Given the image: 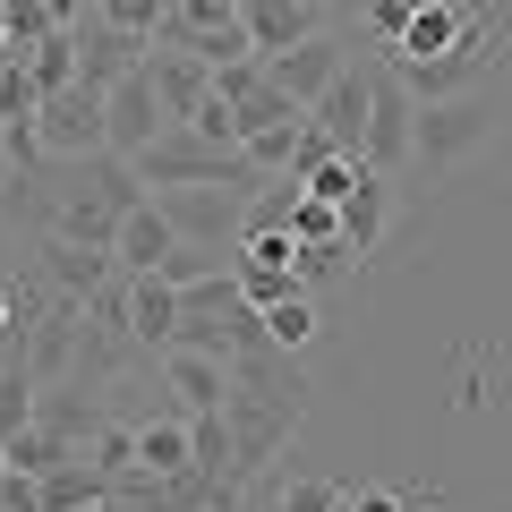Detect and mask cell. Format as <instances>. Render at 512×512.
I'll list each match as a JSON object with an SVG mask.
<instances>
[{"mask_svg": "<svg viewBox=\"0 0 512 512\" xmlns=\"http://www.w3.org/2000/svg\"><path fill=\"white\" fill-rule=\"evenodd\" d=\"M163 9H171V0H163Z\"/></svg>", "mask_w": 512, "mask_h": 512, "instance_id": "cell-35", "label": "cell"}, {"mask_svg": "<svg viewBox=\"0 0 512 512\" xmlns=\"http://www.w3.org/2000/svg\"><path fill=\"white\" fill-rule=\"evenodd\" d=\"M248 197L256 188H154L163 222L180 239H197V248H231V239L248 231Z\"/></svg>", "mask_w": 512, "mask_h": 512, "instance_id": "cell-6", "label": "cell"}, {"mask_svg": "<svg viewBox=\"0 0 512 512\" xmlns=\"http://www.w3.org/2000/svg\"><path fill=\"white\" fill-rule=\"evenodd\" d=\"M419 512H444V504H419Z\"/></svg>", "mask_w": 512, "mask_h": 512, "instance_id": "cell-34", "label": "cell"}, {"mask_svg": "<svg viewBox=\"0 0 512 512\" xmlns=\"http://www.w3.org/2000/svg\"><path fill=\"white\" fill-rule=\"evenodd\" d=\"M69 35H77V77H86V86H120V77L146 69V52H154L146 35H120V26H103L94 9L69 26Z\"/></svg>", "mask_w": 512, "mask_h": 512, "instance_id": "cell-10", "label": "cell"}, {"mask_svg": "<svg viewBox=\"0 0 512 512\" xmlns=\"http://www.w3.org/2000/svg\"><path fill=\"white\" fill-rule=\"evenodd\" d=\"M316 333H325V325H316V299H308V291H291V299H274V308H265V342L291 350V359L316 342Z\"/></svg>", "mask_w": 512, "mask_h": 512, "instance_id": "cell-22", "label": "cell"}, {"mask_svg": "<svg viewBox=\"0 0 512 512\" xmlns=\"http://www.w3.org/2000/svg\"><path fill=\"white\" fill-rule=\"evenodd\" d=\"M410 120H419V103H410V86L393 69H367V128H359V163L376 171V180H393V171H410Z\"/></svg>", "mask_w": 512, "mask_h": 512, "instance_id": "cell-5", "label": "cell"}, {"mask_svg": "<svg viewBox=\"0 0 512 512\" xmlns=\"http://www.w3.org/2000/svg\"><path fill=\"white\" fill-rule=\"evenodd\" d=\"M0 478H9V453H0Z\"/></svg>", "mask_w": 512, "mask_h": 512, "instance_id": "cell-33", "label": "cell"}, {"mask_svg": "<svg viewBox=\"0 0 512 512\" xmlns=\"http://www.w3.org/2000/svg\"><path fill=\"white\" fill-rule=\"evenodd\" d=\"M128 342L137 350H171V333H180V291H171L163 274H128Z\"/></svg>", "mask_w": 512, "mask_h": 512, "instance_id": "cell-17", "label": "cell"}, {"mask_svg": "<svg viewBox=\"0 0 512 512\" xmlns=\"http://www.w3.org/2000/svg\"><path fill=\"white\" fill-rule=\"evenodd\" d=\"M239 26H248V52L256 60H274V52H291V43L325 35V18L299 9V0H239Z\"/></svg>", "mask_w": 512, "mask_h": 512, "instance_id": "cell-15", "label": "cell"}, {"mask_svg": "<svg viewBox=\"0 0 512 512\" xmlns=\"http://www.w3.org/2000/svg\"><path fill=\"white\" fill-rule=\"evenodd\" d=\"M180 128H197L205 146H239V120H231V103H222V94H205V103H197V111H188V120H180Z\"/></svg>", "mask_w": 512, "mask_h": 512, "instance_id": "cell-26", "label": "cell"}, {"mask_svg": "<svg viewBox=\"0 0 512 512\" xmlns=\"http://www.w3.org/2000/svg\"><path fill=\"white\" fill-rule=\"evenodd\" d=\"M495 137H504V111L470 86V94H444V103H419V120H410V163L427 180H461L478 154H495Z\"/></svg>", "mask_w": 512, "mask_h": 512, "instance_id": "cell-2", "label": "cell"}, {"mask_svg": "<svg viewBox=\"0 0 512 512\" xmlns=\"http://www.w3.org/2000/svg\"><path fill=\"white\" fill-rule=\"evenodd\" d=\"M35 495H43V512H86V504L111 495V470H94L86 453H69V461H52V470L35 478Z\"/></svg>", "mask_w": 512, "mask_h": 512, "instance_id": "cell-18", "label": "cell"}, {"mask_svg": "<svg viewBox=\"0 0 512 512\" xmlns=\"http://www.w3.org/2000/svg\"><path fill=\"white\" fill-rule=\"evenodd\" d=\"M342 504H350V487H333V478H291L274 512H342Z\"/></svg>", "mask_w": 512, "mask_h": 512, "instance_id": "cell-25", "label": "cell"}, {"mask_svg": "<svg viewBox=\"0 0 512 512\" xmlns=\"http://www.w3.org/2000/svg\"><path fill=\"white\" fill-rule=\"evenodd\" d=\"M419 9H427V0H359V18H367V35H376V43H393Z\"/></svg>", "mask_w": 512, "mask_h": 512, "instance_id": "cell-27", "label": "cell"}, {"mask_svg": "<svg viewBox=\"0 0 512 512\" xmlns=\"http://www.w3.org/2000/svg\"><path fill=\"white\" fill-rule=\"evenodd\" d=\"M342 512H350V504H342Z\"/></svg>", "mask_w": 512, "mask_h": 512, "instance_id": "cell-36", "label": "cell"}, {"mask_svg": "<svg viewBox=\"0 0 512 512\" xmlns=\"http://www.w3.org/2000/svg\"><path fill=\"white\" fill-rule=\"evenodd\" d=\"M342 69H350V43L333 35V26H325V35H308V43H291V52H274V60H265V77H274V86L291 94L299 111H308V103H316V94H325V86H333Z\"/></svg>", "mask_w": 512, "mask_h": 512, "instance_id": "cell-9", "label": "cell"}, {"mask_svg": "<svg viewBox=\"0 0 512 512\" xmlns=\"http://www.w3.org/2000/svg\"><path fill=\"white\" fill-rule=\"evenodd\" d=\"M308 128L325 137L333 154H359V128H367V69H342L325 94L308 103Z\"/></svg>", "mask_w": 512, "mask_h": 512, "instance_id": "cell-14", "label": "cell"}, {"mask_svg": "<svg viewBox=\"0 0 512 512\" xmlns=\"http://www.w3.org/2000/svg\"><path fill=\"white\" fill-rule=\"evenodd\" d=\"M350 512H410L402 487H350Z\"/></svg>", "mask_w": 512, "mask_h": 512, "instance_id": "cell-30", "label": "cell"}, {"mask_svg": "<svg viewBox=\"0 0 512 512\" xmlns=\"http://www.w3.org/2000/svg\"><path fill=\"white\" fill-rule=\"evenodd\" d=\"M0 512H43V495H35V470H9V478H0Z\"/></svg>", "mask_w": 512, "mask_h": 512, "instance_id": "cell-29", "label": "cell"}, {"mask_svg": "<svg viewBox=\"0 0 512 512\" xmlns=\"http://www.w3.org/2000/svg\"><path fill=\"white\" fill-rule=\"evenodd\" d=\"M291 239H299V248H316V239H333V205L299 188V205H291Z\"/></svg>", "mask_w": 512, "mask_h": 512, "instance_id": "cell-28", "label": "cell"}, {"mask_svg": "<svg viewBox=\"0 0 512 512\" xmlns=\"http://www.w3.org/2000/svg\"><path fill=\"white\" fill-rule=\"evenodd\" d=\"M171 248H180V231L163 222V205H154V197H146V205H128L120 231H111V265H120V274H154Z\"/></svg>", "mask_w": 512, "mask_h": 512, "instance_id": "cell-16", "label": "cell"}, {"mask_svg": "<svg viewBox=\"0 0 512 512\" xmlns=\"http://www.w3.org/2000/svg\"><path fill=\"white\" fill-rule=\"evenodd\" d=\"M26 137H35L43 163H77V154H103V86H86V77L52 86V94L35 103V120H26Z\"/></svg>", "mask_w": 512, "mask_h": 512, "instance_id": "cell-4", "label": "cell"}, {"mask_svg": "<svg viewBox=\"0 0 512 512\" xmlns=\"http://www.w3.org/2000/svg\"><path fill=\"white\" fill-rule=\"evenodd\" d=\"M461 18H470V0H427L419 18L402 26V35L384 43L393 60H436V52H453V35H461Z\"/></svg>", "mask_w": 512, "mask_h": 512, "instance_id": "cell-19", "label": "cell"}, {"mask_svg": "<svg viewBox=\"0 0 512 512\" xmlns=\"http://www.w3.org/2000/svg\"><path fill=\"white\" fill-rule=\"evenodd\" d=\"M0 333H9V282H0Z\"/></svg>", "mask_w": 512, "mask_h": 512, "instance_id": "cell-31", "label": "cell"}, {"mask_svg": "<svg viewBox=\"0 0 512 512\" xmlns=\"http://www.w3.org/2000/svg\"><path fill=\"white\" fill-rule=\"evenodd\" d=\"M146 86H154V103H163V120L180 128L188 111L214 94V69H205L197 52H163V43H154V52H146Z\"/></svg>", "mask_w": 512, "mask_h": 512, "instance_id": "cell-13", "label": "cell"}, {"mask_svg": "<svg viewBox=\"0 0 512 512\" xmlns=\"http://www.w3.org/2000/svg\"><path fill=\"white\" fill-rule=\"evenodd\" d=\"M137 180L146 188H265L239 146H205L197 128H163V137L137 154Z\"/></svg>", "mask_w": 512, "mask_h": 512, "instance_id": "cell-3", "label": "cell"}, {"mask_svg": "<svg viewBox=\"0 0 512 512\" xmlns=\"http://www.w3.org/2000/svg\"><path fill=\"white\" fill-rule=\"evenodd\" d=\"M18 69L35 77V94H52V86H69V77H77V35H69V26H52V35H43L35 52H18Z\"/></svg>", "mask_w": 512, "mask_h": 512, "instance_id": "cell-23", "label": "cell"}, {"mask_svg": "<svg viewBox=\"0 0 512 512\" xmlns=\"http://www.w3.org/2000/svg\"><path fill=\"white\" fill-rule=\"evenodd\" d=\"M163 103H154V86H146V69H128L120 86H103V154H120V163H137V154L163 137Z\"/></svg>", "mask_w": 512, "mask_h": 512, "instance_id": "cell-7", "label": "cell"}, {"mask_svg": "<svg viewBox=\"0 0 512 512\" xmlns=\"http://www.w3.org/2000/svg\"><path fill=\"white\" fill-rule=\"evenodd\" d=\"M350 274H359V256H350L342 248V239H316V248H299L291 256V282H299V291H333V282H350Z\"/></svg>", "mask_w": 512, "mask_h": 512, "instance_id": "cell-21", "label": "cell"}, {"mask_svg": "<svg viewBox=\"0 0 512 512\" xmlns=\"http://www.w3.org/2000/svg\"><path fill=\"white\" fill-rule=\"evenodd\" d=\"M52 180H60V214H52L60 239H94V248H111L120 214H128V205H146V180H137V163H120V154L52 163Z\"/></svg>", "mask_w": 512, "mask_h": 512, "instance_id": "cell-1", "label": "cell"}, {"mask_svg": "<svg viewBox=\"0 0 512 512\" xmlns=\"http://www.w3.org/2000/svg\"><path fill=\"white\" fill-rule=\"evenodd\" d=\"M188 470V419H146L137 427V470L128 478H180Z\"/></svg>", "mask_w": 512, "mask_h": 512, "instance_id": "cell-20", "label": "cell"}, {"mask_svg": "<svg viewBox=\"0 0 512 512\" xmlns=\"http://www.w3.org/2000/svg\"><path fill=\"white\" fill-rule=\"evenodd\" d=\"M163 384L180 393V419H222V393H231V359H205V350H154Z\"/></svg>", "mask_w": 512, "mask_h": 512, "instance_id": "cell-12", "label": "cell"}, {"mask_svg": "<svg viewBox=\"0 0 512 512\" xmlns=\"http://www.w3.org/2000/svg\"><path fill=\"white\" fill-rule=\"evenodd\" d=\"M35 282H43L52 299H94L103 282H120V265H111V248H94V239L43 231V239H35Z\"/></svg>", "mask_w": 512, "mask_h": 512, "instance_id": "cell-8", "label": "cell"}, {"mask_svg": "<svg viewBox=\"0 0 512 512\" xmlns=\"http://www.w3.org/2000/svg\"><path fill=\"white\" fill-rule=\"evenodd\" d=\"M94 18L120 26V35H146V43H154V26H163V0H94Z\"/></svg>", "mask_w": 512, "mask_h": 512, "instance_id": "cell-24", "label": "cell"}, {"mask_svg": "<svg viewBox=\"0 0 512 512\" xmlns=\"http://www.w3.org/2000/svg\"><path fill=\"white\" fill-rule=\"evenodd\" d=\"M384 231H393V180H376V171H359V188H350L342 205H333V239H342L350 256H376L384 248Z\"/></svg>", "mask_w": 512, "mask_h": 512, "instance_id": "cell-11", "label": "cell"}, {"mask_svg": "<svg viewBox=\"0 0 512 512\" xmlns=\"http://www.w3.org/2000/svg\"><path fill=\"white\" fill-rule=\"evenodd\" d=\"M299 9H316V18H325V9H333V0H299Z\"/></svg>", "mask_w": 512, "mask_h": 512, "instance_id": "cell-32", "label": "cell"}]
</instances>
